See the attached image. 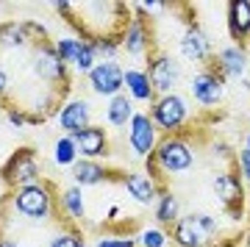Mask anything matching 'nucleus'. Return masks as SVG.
<instances>
[{
    "mask_svg": "<svg viewBox=\"0 0 250 247\" xmlns=\"http://www.w3.org/2000/svg\"><path fill=\"white\" fill-rule=\"evenodd\" d=\"M217 233H220V222L211 214L195 211L187 217H178V222L172 225L170 242L175 247H208Z\"/></svg>",
    "mask_w": 250,
    "mask_h": 247,
    "instance_id": "f257e3e1",
    "label": "nucleus"
},
{
    "mask_svg": "<svg viewBox=\"0 0 250 247\" xmlns=\"http://www.w3.org/2000/svg\"><path fill=\"white\" fill-rule=\"evenodd\" d=\"M147 161H150V167H159L167 175H181V172H187L195 164V150L189 147L187 139L167 136V139H161L156 144V150H153V156Z\"/></svg>",
    "mask_w": 250,
    "mask_h": 247,
    "instance_id": "f03ea898",
    "label": "nucleus"
},
{
    "mask_svg": "<svg viewBox=\"0 0 250 247\" xmlns=\"http://www.w3.org/2000/svg\"><path fill=\"white\" fill-rule=\"evenodd\" d=\"M150 120L156 125V131H164L167 136H178L184 123L189 120V103L184 95H161L153 100L150 106Z\"/></svg>",
    "mask_w": 250,
    "mask_h": 247,
    "instance_id": "7ed1b4c3",
    "label": "nucleus"
},
{
    "mask_svg": "<svg viewBox=\"0 0 250 247\" xmlns=\"http://www.w3.org/2000/svg\"><path fill=\"white\" fill-rule=\"evenodd\" d=\"M11 203L25 220L31 222H45L53 211V197H50V184H31L20 186L17 192L11 194Z\"/></svg>",
    "mask_w": 250,
    "mask_h": 247,
    "instance_id": "20e7f679",
    "label": "nucleus"
},
{
    "mask_svg": "<svg viewBox=\"0 0 250 247\" xmlns=\"http://www.w3.org/2000/svg\"><path fill=\"white\" fill-rule=\"evenodd\" d=\"M39 153L34 147H22L6 161V167H3V178H6V184L11 186H31V184H39Z\"/></svg>",
    "mask_w": 250,
    "mask_h": 247,
    "instance_id": "39448f33",
    "label": "nucleus"
},
{
    "mask_svg": "<svg viewBox=\"0 0 250 247\" xmlns=\"http://www.w3.org/2000/svg\"><path fill=\"white\" fill-rule=\"evenodd\" d=\"M181 75H184V67L170 53L153 56L150 64H147V78L153 83V92H159V95H170L181 83Z\"/></svg>",
    "mask_w": 250,
    "mask_h": 247,
    "instance_id": "423d86ee",
    "label": "nucleus"
},
{
    "mask_svg": "<svg viewBox=\"0 0 250 247\" xmlns=\"http://www.w3.org/2000/svg\"><path fill=\"white\" fill-rule=\"evenodd\" d=\"M128 144L139 159H150L153 156L159 139H156V125H153L147 111H136L134 114V120L128 125Z\"/></svg>",
    "mask_w": 250,
    "mask_h": 247,
    "instance_id": "0eeeda50",
    "label": "nucleus"
},
{
    "mask_svg": "<svg viewBox=\"0 0 250 247\" xmlns=\"http://www.w3.org/2000/svg\"><path fill=\"white\" fill-rule=\"evenodd\" d=\"M123 75H125V70L117 62H98L89 72V86H92L95 95H103V97L111 100V97L120 95V89L125 86Z\"/></svg>",
    "mask_w": 250,
    "mask_h": 247,
    "instance_id": "6e6552de",
    "label": "nucleus"
},
{
    "mask_svg": "<svg viewBox=\"0 0 250 247\" xmlns=\"http://www.w3.org/2000/svg\"><path fill=\"white\" fill-rule=\"evenodd\" d=\"M189 92L200 106H217L223 100L225 92V78L217 70H200L189 81Z\"/></svg>",
    "mask_w": 250,
    "mask_h": 247,
    "instance_id": "1a4fd4ad",
    "label": "nucleus"
},
{
    "mask_svg": "<svg viewBox=\"0 0 250 247\" xmlns=\"http://www.w3.org/2000/svg\"><path fill=\"white\" fill-rule=\"evenodd\" d=\"M64 67L67 64L59 59V50L50 39L39 42V47L34 50V75L45 83H53V81H64Z\"/></svg>",
    "mask_w": 250,
    "mask_h": 247,
    "instance_id": "9d476101",
    "label": "nucleus"
},
{
    "mask_svg": "<svg viewBox=\"0 0 250 247\" xmlns=\"http://www.w3.org/2000/svg\"><path fill=\"white\" fill-rule=\"evenodd\" d=\"M72 142H75V147H78V156L83 159H100V156H108V133L98 125H89V128H83V131L72 133Z\"/></svg>",
    "mask_w": 250,
    "mask_h": 247,
    "instance_id": "9b49d317",
    "label": "nucleus"
},
{
    "mask_svg": "<svg viewBox=\"0 0 250 247\" xmlns=\"http://www.w3.org/2000/svg\"><path fill=\"white\" fill-rule=\"evenodd\" d=\"M89 125H92V108H89L86 100H70V103L62 106V111H59V128H62L67 136L83 131V128H89Z\"/></svg>",
    "mask_w": 250,
    "mask_h": 247,
    "instance_id": "f8f14e48",
    "label": "nucleus"
},
{
    "mask_svg": "<svg viewBox=\"0 0 250 247\" xmlns=\"http://www.w3.org/2000/svg\"><path fill=\"white\" fill-rule=\"evenodd\" d=\"M181 56L192 64L208 62V56H211V42H208V36H206L197 25H192L187 34L181 36Z\"/></svg>",
    "mask_w": 250,
    "mask_h": 247,
    "instance_id": "ddd939ff",
    "label": "nucleus"
},
{
    "mask_svg": "<svg viewBox=\"0 0 250 247\" xmlns=\"http://www.w3.org/2000/svg\"><path fill=\"white\" fill-rule=\"evenodd\" d=\"M123 186L139 206H150L153 200L159 197V184H156L147 172H128V175L123 178Z\"/></svg>",
    "mask_w": 250,
    "mask_h": 247,
    "instance_id": "4468645a",
    "label": "nucleus"
},
{
    "mask_svg": "<svg viewBox=\"0 0 250 247\" xmlns=\"http://www.w3.org/2000/svg\"><path fill=\"white\" fill-rule=\"evenodd\" d=\"M217 72L223 78H245L248 72V53L242 50L239 44H231V47H223L217 53Z\"/></svg>",
    "mask_w": 250,
    "mask_h": 247,
    "instance_id": "2eb2a0df",
    "label": "nucleus"
},
{
    "mask_svg": "<svg viewBox=\"0 0 250 247\" xmlns=\"http://www.w3.org/2000/svg\"><path fill=\"white\" fill-rule=\"evenodd\" d=\"M228 31L236 42L250 36V0H231L228 3Z\"/></svg>",
    "mask_w": 250,
    "mask_h": 247,
    "instance_id": "dca6fc26",
    "label": "nucleus"
},
{
    "mask_svg": "<svg viewBox=\"0 0 250 247\" xmlns=\"http://www.w3.org/2000/svg\"><path fill=\"white\" fill-rule=\"evenodd\" d=\"M123 81H125V89H128L131 100H139V103H153L156 100V92H153V83L147 78V70H125Z\"/></svg>",
    "mask_w": 250,
    "mask_h": 247,
    "instance_id": "f3484780",
    "label": "nucleus"
},
{
    "mask_svg": "<svg viewBox=\"0 0 250 247\" xmlns=\"http://www.w3.org/2000/svg\"><path fill=\"white\" fill-rule=\"evenodd\" d=\"M120 47H125V53L128 56H145L147 53V47H150V39H147V28L139 17L131 22V25H125V34L120 39Z\"/></svg>",
    "mask_w": 250,
    "mask_h": 247,
    "instance_id": "a211bd4d",
    "label": "nucleus"
},
{
    "mask_svg": "<svg viewBox=\"0 0 250 247\" xmlns=\"http://www.w3.org/2000/svg\"><path fill=\"white\" fill-rule=\"evenodd\" d=\"M134 100L128 95H114L111 100H108L106 106V123L114 125V128H125V125H131V120H134Z\"/></svg>",
    "mask_w": 250,
    "mask_h": 247,
    "instance_id": "6ab92c4d",
    "label": "nucleus"
},
{
    "mask_svg": "<svg viewBox=\"0 0 250 247\" xmlns=\"http://www.w3.org/2000/svg\"><path fill=\"white\" fill-rule=\"evenodd\" d=\"M211 189H214V194L220 197V203H223L225 208H231L233 203L242 200V184L233 172H220V175L214 178Z\"/></svg>",
    "mask_w": 250,
    "mask_h": 247,
    "instance_id": "aec40b11",
    "label": "nucleus"
},
{
    "mask_svg": "<svg viewBox=\"0 0 250 247\" xmlns=\"http://www.w3.org/2000/svg\"><path fill=\"white\" fill-rule=\"evenodd\" d=\"M72 178L78 186H98L108 178V169L100 167L98 161H89V159H81L72 164Z\"/></svg>",
    "mask_w": 250,
    "mask_h": 247,
    "instance_id": "412c9836",
    "label": "nucleus"
},
{
    "mask_svg": "<svg viewBox=\"0 0 250 247\" xmlns=\"http://www.w3.org/2000/svg\"><path fill=\"white\" fill-rule=\"evenodd\" d=\"M181 217V203L172 192H159L156 197V220L161 225H175Z\"/></svg>",
    "mask_w": 250,
    "mask_h": 247,
    "instance_id": "4be33fe9",
    "label": "nucleus"
},
{
    "mask_svg": "<svg viewBox=\"0 0 250 247\" xmlns=\"http://www.w3.org/2000/svg\"><path fill=\"white\" fill-rule=\"evenodd\" d=\"M62 203H64V211L70 214L75 222H81L86 217V206H83V194H81V186H70L62 192Z\"/></svg>",
    "mask_w": 250,
    "mask_h": 247,
    "instance_id": "5701e85b",
    "label": "nucleus"
},
{
    "mask_svg": "<svg viewBox=\"0 0 250 247\" xmlns=\"http://www.w3.org/2000/svg\"><path fill=\"white\" fill-rule=\"evenodd\" d=\"M53 161L59 164V167H72V164L78 161V147H75L72 136H62V139H56V144H53Z\"/></svg>",
    "mask_w": 250,
    "mask_h": 247,
    "instance_id": "b1692460",
    "label": "nucleus"
},
{
    "mask_svg": "<svg viewBox=\"0 0 250 247\" xmlns=\"http://www.w3.org/2000/svg\"><path fill=\"white\" fill-rule=\"evenodd\" d=\"M89 42V39H78V36H67V39H59L56 42V50H59V59H62L64 64H72L75 67V62H78L81 50H83V44Z\"/></svg>",
    "mask_w": 250,
    "mask_h": 247,
    "instance_id": "393cba45",
    "label": "nucleus"
},
{
    "mask_svg": "<svg viewBox=\"0 0 250 247\" xmlns=\"http://www.w3.org/2000/svg\"><path fill=\"white\" fill-rule=\"evenodd\" d=\"M167 242H170V236L159 228H147L139 236V247H167Z\"/></svg>",
    "mask_w": 250,
    "mask_h": 247,
    "instance_id": "a878e982",
    "label": "nucleus"
},
{
    "mask_svg": "<svg viewBox=\"0 0 250 247\" xmlns=\"http://www.w3.org/2000/svg\"><path fill=\"white\" fill-rule=\"evenodd\" d=\"M92 47H95V56H103L106 62H111L120 50V42L117 39H98V42H92Z\"/></svg>",
    "mask_w": 250,
    "mask_h": 247,
    "instance_id": "bb28decb",
    "label": "nucleus"
},
{
    "mask_svg": "<svg viewBox=\"0 0 250 247\" xmlns=\"http://www.w3.org/2000/svg\"><path fill=\"white\" fill-rule=\"evenodd\" d=\"M47 247H86V245H83V239L75 230H70V233H56Z\"/></svg>",
    "mask_w": 250,
    "mask_h": 247,
    "instance_id": "cd10ccee",
    "label": "nucleus"
},
{
    "mask_svg": "<svg viewBox=\"0 0 250 247\" xmlns=\"http://www.w3.org/2000/svg\"><path fill=\"white\" fill-rule=\"evenodd\" d=\"M95 247H136V242L128 236H100Z\"/></svg>",
    "mask_w": 250,
    "mask_h": 247,
    "instance_id": "c85d7f7f",
    "label": "nucleus"
},
{
    "mask_svg": "<svg viewBox=\"0 0 250 247\" xmlns=\"http://www.w3.org/2000/svg\"><path fill=\"white\" fill-rule=\"evenodd\" d=\"M6 117H9V123L14 125V128H25V125H28V114H22L20 108H11V106H9Z\"/></svg>",
    "mask_w": 250,
    "mask_h": 247,
    "instance_id": "c756f323",
    "label": "nucleus"
},
{
    "mask_svg": "<svg viewBox=\"0 0 250 247\" xmlns=\"http://www.w3.org/2000/svg\"><path fill=\"white\" fill-rule=\"evenodd\" d=\"M239 169H242V178L250 181V150H248V147L239 150Z\"/></svg>",
    "mask_w": 250,
    "mask_h": 247,
    "instance_id": "7c9ffc66",
    "label": "nucleus"
},
{
    "mask_svg": "<svg viewBox=\"0 0 250 247\" xmlns=\"http://www.w3.org/2000/svg\"><path fill=\"white\" fill-rule=\"evenodd\" d=\"M211 150H214L220 159H231V147H228V144H223V142H214V147H211Z\"/></svg>",
    "mask_w": 250,
    "mask_h": 247,
    "instance_id": "2f4dec72",
    "label": "nucleus"
},
{
    "mask_svg": "<svg viewBox=\"0 0 250 247\" xmlns=\"http://www.w3.org/2000/svg\"><path fill=\"white\" fill-rule=\"evenodd\" d=\"M6 92H9V75L0 70V97L6 95Z\"/></svg>",
    "mask_w": 250,
    "mask_h": 247,
    "instance_id": "473e14b6",
    "label": "nucleus"
},
{
    "mask_svg": "<svg viewBox=\"0 0 250 247\" xmlns=\"http://www.w3.org/2000/svg\"><path fill=\"white\" fill-rule=\"evenodd\" d=\"M0 247H22V245H20V242H14V239L0 236Z\"/></svg>",
    "mask_w": 250,
    "mask_h": 247,
    "instance_id": "72a5a7b5",
    "label": "nucleus"
},
{
    "mask_svg": "<svg viewBox=\"0 0 250 247\" xmlns=\"http://www.w3.org/2000/svg\"><path fill=\"white\" fill-rule=\"evenodd\" d=\"M117 214H120V208H117V206H111V208H108V220H114Z\"/></svg>",
    "mask_w": 250,
    "mask_h": 247,
    "instance_id": "f704fd0d",
    "label": "nucleus"
},
{
    "mask_svg": "<svg viewBox=\"0 0 250 247\" xmlns=\"http://www.w3.org/2000/svg\"><path fill=\"white\" fill-rule=\"evenodd\" d=\"M245 147L250 150V131H248V136H245Z\"/></svg>",
    "mask_w": 250,
    "mask_h": 247,
    "instance_id": "c9c22d12",
    "label": "nucleus"
},
{
    "mask_svg": "<svg viewBox=\"0 0 250 247\" xmlns=\"http://www.w3.org/2000/svg\"><path fill=\"white\" fill-rule=\"evenodd\" d=\"M248 247H250V233H248Z\"/></svg>",
    "mask_w": 250,
    "mask_h": 247,
    "instance_id": "e433bc0d",
    "label": "nucleus"
}]
</instances>
